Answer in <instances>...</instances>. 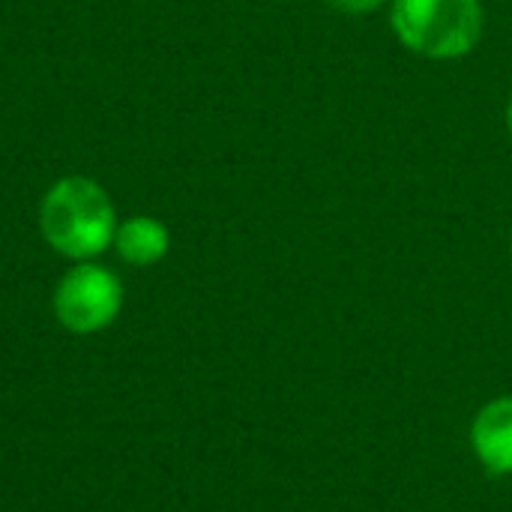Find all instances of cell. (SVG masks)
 <instances>
[{"mask_svg":"<svg viewBox=\"0 0 512 512\" xmlns=\"http://www.w3.org/2000/svg\"><path fill=\"white\" fill-rule=\"evenodd\" d=\"M396 39L429 60H459L471 54L486 30L480 0H390Z\"/></svg>","mask_w":512,"mask_h":512,"instance_id":"6da1fadb","label":"cell"},{"mask_svg":"<svg viewBox=\"0 0 512 512\" xmlns=\"http://www.w3.org/2000/svg\"><path fill=\"white\" fill-rule=\"evenodd\" d=\"M42 234L69 258L99 255L114 240V210L108 195L81 177L60 180L42 201Z\"/></svg>","mask_w":512,"mask_h":512,"instance_id":"7a4b0ae2","label":"cell"},{"mask_svg":"<svg viewBox=\"0 0 512 512\" xmlns=\"http://www.w3.org/2000/svg\"><path fill=\"white\" fill-rule=\"evenodd\" d=\"M120 300H123L120 282L108 270L81 264L63 276V282L54 294V309L66 330L96 333L117 318Z\"/></svg>","mask_w":512,"mask_h":512,"instance_id":"3957f363","label":"cell"},{"mask_svg":"<svg viewBox=\"0 0 512 512\" xmlns=\"http://www.w3.org/2000/svg\"><path fill=\"white\" fill-rule=\"evenodd\" d=\"M471 447L492 477L512 474V396L486 402L471 420Z\"/></svg>","mask_w":512,"mask_h":512,"instance_id":"277c9868","label":"cell"},{"mask_svg":"<svg viewBox=\"0 0 512 512\" xmlns=\"http://www.w3.org/2000/svg\"><path fill=\"white\" fill-rule=\"evenodd\" d=\"M117 249L129 264H156L168 252V231L156 219H129L117 231Z\"/></svg>","mask_w":512,"mask_h":512,"instance_id":"5b68a950","label":"cell"},{"mask_svg":"<svg viewBox=\"0 0 512 512\" xmlns=\"http://www.w3.org/2000/svg\"><path fill=\"white\" fill-rule=\"evenodd\" d=\"M327 3L342 15H369V12L381 9L384 3H390V0H327Z\"/></svg>","mask_w":512,"mask_h":512,"instance_id":"8992f818","label":"cell"},{"mask_svg":"<svg viewBox=\"0 0 512 512\" xmlns=\"http://www.w3.org/2000/svg\"><path fill=\"white\" fill-rule=\"evenodd\" d=\"M507 129H510V135H512V96H510V102H507Z\"/></svg>","mask_w":512,"mask_h":512,"instance_id":"52a82bcc","label":"cell"},{"mask_svg":"<svg viewBox=\"0 0 512 512\" xmlns=\"http://www.w3.org/2000/svg\"><path fill=\"white\" fill-rule=\"evenodd\" d=\"M510 252H512V231H510Z\"/></svg>","mask_w":512,"mask_h":512,"instance_id":"ba28073f","label":"cell"}]
</instances>
